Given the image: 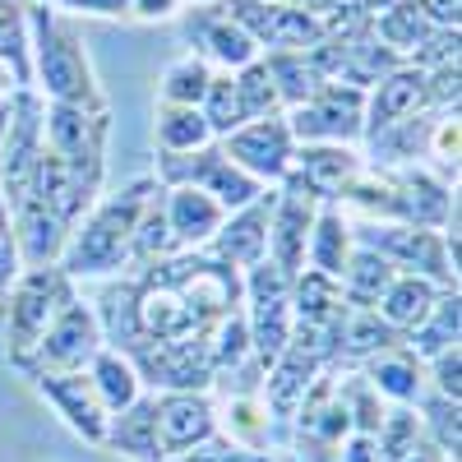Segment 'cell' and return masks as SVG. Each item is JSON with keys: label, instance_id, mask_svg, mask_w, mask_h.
Returning a JSON list of instances; mask_svg holds the SVG:
<instances>
[{"label": "cell", "instance_id": "cell-1", "mask_svg": "<svg viewBox=\"0 0 462 462\" xmlns=\"http://www.w3.org/2000/svg\"><path fill=\"white\" fill-rule=\"evenodd\" d=\"M152 195V185L139 180L121 195H111L106 204H97L84 226L74 231V241H65V273H111V268H121L130 259V236H134V222L143 213Z\"/></svg>", "mask_w": 462, "mask_h": 462}, {"label": "cell", "instance_id": "cell-2", "mask_svg": "<svg viewBox=\"0 0 462 462\" xmlns=\"http://www.w3.org/2000/svg\"><path fill=\"white\" fill-rule=\"evenodd\" d=\"M74 300L69 291V273L65 268H28L23 278L10 282V300H5V346H10V361L19 370H28L37 342H42V333L51 328V319L65 310V305Z\"/></svg>", "mask_w": 462, "mask_h": 462}, {"label": "cell", "instance_id": "cell-3", "mask_svg": "<svg viewBox=\"0 0 462 462\" xmlns=\"http://www.w3.org/2000/svg\"><path fill=\"white\" fill-rule=\"evenodd\" d=\"M47 139L51 158H60L69 171H79L88 180H102V134H106V111L102 106H69L56 102L47 116Z\"/></svg>", "mask_w": 462, "mask_h": 462}, {"label": "cell", "instance_id": "cell-4", "mask_svg": "<svg viewBox=\"0 0 462 462\" xmlns=\"http://www.w3.org/2000/svg\"><path fill=\"white\" fill-rule=\"evenodd\" d=\"M310 226H315V189L300 180V171H287V189L273 195V213H268V254L291 278L305 268Z\"/></svg>", "mask_w": 462, "mask_h": 462}, {"label": "cell", "instance_id": "cell-5", "mask_svg": "<svg viewBox=\"0 0 462 462\" xmlns=\"http://www.w3.org/2000/svg\"><path fill=\"white\" fill-rule=\"evenodd\" d=\"M37 56H42V79L51 88L56 102H69V106H102L97 93H93V79H88V60L79 51V42L47 19V10H37Z\"/></svg>", "mask_w": 462, "mask_h": 462}, {"label": "cell", "instance_id": "cell-6", "mask_svg": "<svg viewBox=\"0 0 462 462\" xmlns=\"http://www.w3.org/2000/svg\"><path fill=\"white\" fill-rule=\"evenodd\" d=\"M97 352H102L97 315L84 300H69L51 319V328L42 333V342H37V352L28 361V374H37V370H84Z\"/></svg>", "mask_w": 462, "mask_h": 462}, {"label": "cell", "instance_id": "cell-7", "mask_svg": "<svg viewBox=\"0 0 462 462\" xmlns=\"http://www.w3.org/2000/svg\"><path fill=\"white\" fill-rule=\"evenodd\" d=\"M134 361L139 370L162 383L171 393H199L204 383L213 379V361H208V346H204V333L195 337H167V342H143L134 346Z\"/></svg>", "mask_w": 462, "mask_h": 462}, {"label": "cell", "instance_id": "cell-8", "mask_svg": "<svg viewBox=\"0 0 462 462\" xmlns=\"http://www.w3.org/2000/svg\"><path fill=\"white\" fill-rule=\"evenodd\" d=\"M365 245L389 263H420V273H430L444 287H457V268L448 259V245L430 226H411V222L407 226H365Z\"/></svg>", "mask_w": 462, "mask_h": 462}, {"label": "cell", "instance_id": "cell-9", "mask_svg": "<svg viewBox=\"0 0 462 462\" xmlns=\"http://www.w3.org/2000/svg\"><path fill=\"white\" fill-rule=\"evenodd\" d=\"M32 383L56 402V411L69 420L74 435H84L88 444H102L111 411L102 407V398H97V389H93V379H88L84 370H37Z\"/></svg>", "mask_w": 462, "mask_h": 462}, {"label": "cell", "instance_id": "cell-10", "mask_svg": "<svg viewBox=\"0 0 462 462\" xmlns=\"http://www.w3.org/2000/svg\"><path fill=\"white\" fill-rule=\"evenodd\" d=\"M222 152L254 180H282L291 171V130L282 121H254L245 130H231Z\"/></svg>", "mask_w": 462, "mask_h": 462}, {"label": "cell", "instance_id": "cell-11", "mask_svg": "<svg viewBox=\"0 0 462 462\" xmlns=\"http://www.w3.org/2000/svg\"><path fill=\"white\" fill-rule=\"evenodd\" d=\"M291 130L300 139H310V143H342V139H352L361 130V93L324 84L310 102H300Z\"/></svg>", "mask_w": 462, "mask_h": 462}, {"label": "cell", "instance_id": "cell-12", "mask_svg": "<svg viewBox=\"0 0 462 462\" xmlns=\"http://www.w3.org/2000/svg\"><path fill=\"white\" fill-rule=\"evenodd\" d=\"M231 19H236L254 42L268 47H310L324 37V28L305 14V10H287V5H259V0H231Z\"/></svg>", "mask_w": 462, "mask_h": 462}, {"label": "cell", "instance_id": "cell-13", "mask_svg": "<svg viewBox=\"0 0 462 462\" xmlns=\"http://www.w3.org/2000/svg\"><path fill=\"white\" fill-rule=\"evenodd\" d=\"M152 420H158V453L162 457H176L185 448H195L217 430V416H213L204 393H167L158 402V416Z\"/></svg>", "mask_w": 462, "mask_h": 462}, {"label": "cell", "instance_id": "cell-14", "mask_svg": "<svg viewBox=\"0 0 462 462\" xmlns=\"http://www.w3.org/2000/svg\"><path fill=\"white\" fill-rule=\"evenodd\" d=\"M268 213H273V195L259 189L245 208H236V217L213 231L217 236V259L222 263H241V268L259 263L268 254Z\"/></svg>", "mask_w": 462, "mask_h": 462}, {"label": "cell", "instance_id": "cell-15", "mask_svg": "<svg viewBox=\"0 0 462 462\" xmlns=\"http://www.w3.org/2000/svg\"><path fill=\"white\" fill-rule=\"evenodd\" d=\"M14 213H19V236H14L19 259H23L28 268L51 263V259L65 250V241H69V226H65L47 204H37V199H23Z\"/></svg>", "mask_w": 462, "mask_h": 462}, {"label": "cell", "instance_id": "cell-16", "mask_svg": "<svg viewBox=\"0 0 462 462\" xmlns=\"http://www.w3.org/2000/svg\"><path fill=\"white\" fill-rule=\"evenodd\" d=\"M158 398H134L130 407H121L111 420H106V435L102 444L116 448V453H134V457H148V462H162L158 453Z\"/></svg>", "mask_w": 462, "mask_h": 462}, {"label": "cell", "instance_id": "cell-17", "mask_svg": "<svg viewBox=\"0 0 462 462\" xmlns=\"http://www.w3.org/2000/svg\"><path fill=\"white\" fill-rule=\"evenodd\" d=\"M162 208H167V226H171L176 245H204L213 231L222 226L217 199H208L204 189H195V185H176Z\"/></svg>", "mask_w": 462, "mask_h": 462}, {"label": "cell", "instance_id": "cell-18", "mask_svg": "<svg viewBox=\"0 0 462 462\" xmlns=\"http://www.w3.org/2000/svg\"><path fill=\"white\" fill-rule=\"evenodd\" d=\"M356 176H361V162L342 143H310L300 152V180L315 189V199H337Z\"/></svg>", "mask_w": 462, "mask_h": 462}, {"label": "cell", "instance_id": "cell-19", "mask_svg": "<svg viewBox=\"0 0 462 462\" xmlns=\"http://www.w3.org/2000/svg\"><path fill=\"white\" fill-rule=\"evenodd\" d=\"M393 195H398V217H407L411 226H444L453 213V199L439 180H430L426 171H407L393 180Z\"/></svg>", "mask_w": 462, "mask_h": 462}, {"label": "cell", "instance_id": "cell-20", "mask_svg": "<svg viewBox=\"0 0 462 462\" xmlns=\"http://www.w3.org/2000/svg\"><path fill=\"white\" fill-rule=\"evenodd\" d=\"M435 300H439V291L430 287V278L402 273V278L389 282V291L379 296V310H374V315L389 324V328H398V333H402V328L411 333L420 319L430 315V305H435Z\"/></svg>", "mask_w": 462, "mask_h": 462}, {"label": "cell", "instance_id": "cell-21", "mask_svg": "<svg viewBox=\"0 0 462 462\" xmlns=\"http://www.w3.org/2000/svg\"><path fill=\"white\" fill-rule=\"evenodd\" d=\"M393 278H398V273H393V263L383 259V254H374L370 245H361L352 259H346L337 287H342V300H346V305H356V310H370V305H379V296L389 291Z\"/></svg>", "mask_w": 462, "mask_h": 462}, {"label": "cell", "instance_id": "cell-22", "mask_svg": "<svg viewBox=\"0 0 462 462\" xmlns=\"http://www.w3.org/2000/svg\"><path fill=\"white\" fill-rule=\"evenodd\" d=\"M398 342V328H389L374 310H356L346 305L337 315V324L328 328V346L333 352H352V356H370V352H383V346Z\"/></svg>", "mask_w": 462, "mask_h": 462}, {"label": "cell", "instance_id": "cell-23", "mask_svg": "<svg viewBox=\"0 0 462 462\" xmlns=\"http://www.w3.org/2000/svg\"><path fill=\"white\" fill-rule=\"evenodd\" d=\"M342 310H346V300H342L337 278H328V273H319V268H315V273H305L296 282V319H300V328L328 333Z\"/></svg>", "mask_w": 462, "mask_h": 462}, {"label": "cell", "instance_id": "cell-24", "mask_svg": "<svg viewBox=\"0 0 462 462\" xmlns=\"http://www.w3.org/2000/svg\"><path fill=\"white\" fill-rule=\"evenodd\" d=\"M420 102H426V79H420V74H411V69L389 74V79L379 84L374 106H370L374 134H379V130H393V125H402V121H411Z\"/></svg>", "mask_w": 462, "mask_h": 462}, {"label": "cell", "instance_id": "cell-25", "mask_svg": "<svg viewBox=\"0 0 462 462\" xmlns=\"http://www.w3.org/2000/svg\"><path fill=\"white\" fill-rule=\"evenodd\" d=\"M97 328H102V337H111L116 346H125V352L143 346V328H139V287H134V282L106 287Z\"/></svg>", "mask_w": 462, "mask_h": 462}, {"label": "cell", "instance_id": "cell-26", "mask_svg": "<svg viewBox=\"0 0 462 462\" xmlns=\"http://www.w3.org/2000/svg\"><path fill=\"white\" fill-rule=\"evenodd\" d=\"M93 365V389H97V398H102V407L116 416L121 407H130L134 398H139V370H134V361L130 356H121V352H102L88 361Z\"/></svg>", "mask_w": 462, "mask_h": 462}, {"label": "cell", "instance_id": "cell-27", "mask_svg": "<svg viewBox=\"0 0 462 462\" xmlns=\"http://www.w3.org/2000/svg\"><path fill=\"white\" fill-rule=\"evenodd\" d=\"M346 245H352V231H346L342 213L337 208H324L310 226V245H305V259H310L319 273L328 278H342V268H346Z\"/></svg>", "mask_w": 462, "mask_h": 462}, {"label": "cell", "instance_id": "cell-28", "mask_svg": "<svg viewBox=\"0 0 462 462\" xmlns=\"http://www.w3.org/2000/svg\"><path fill=\"white\" fill-rule=\"evenodd\" d=\"M365 379L374 383V393H389L398 402H411L420 393V370H416V356L411 352H393V346H383L374 352Z\"/></svg>", "mask_w": 462, "mask_h": 462}, {"label": "cell", "instance_id": "cell-29", "mask_svg": "<svg viewBox=\"0 0 462 462\" xmlns=\"http://www.w3.org/2000/svg\"><path fill=\"white\" fill-rule=\"evenodd\" d=\"M448 346H457V296H439L430 305V315L420 319L411 328V356H439L448 352Z\"/></svg>", "mask_w": 462, "mask_h": 462}, {"label": "cell", "instance_id": "cell-30", "mask_svg": "<svg viewBox=\"0 0 462 462\" xmlns=\"http://www.w3.org/2000/svg\"><path fill=\"white\" fill-rule=\"evenodd\" d=\"M208 134L213 130H208L199 106H171L167 102V111L158 116V143H162V152H195V148L208 143Z\"/></svg>", "mask_w": 462, "mask_h": 462}, {"label": "cell", "instance_id": "cell-31", "mask_svg": "<svg viewBox=\"0 0 462 462\" xmlns=\"http://www.w3.org/2000/svg\"><path fill=\"white\" fill-rule=\"evenodd\" d=\"M171 250H176V236H171V226H167V208H162V199L148 195V204H143V213L134 222V236H130V254L139 263H158Z\"/></svg>", "mask_w": 462, "mask_h": 462}, {"label": "cell", "instance_id": "cell-32", "mask_svg": "<svg viewBox=\"0 0 462 462\" xmlns=\"http://www.w3.org/2000/svg\"><path fill=\"white\" fill-rule=\"evenodd\" d=\"M268 79H273L278 97H291V102H310L319 88H324V69L315 65V56H273L263 65Z\"/></svg>", "mask_w": 462, "mask_h": 462}, {"label": "cell", "instance_id": "cell-33", "mask_svg": "<svg viewBox=\"0 0 462 462\" xmlns=\"http://www.w3.org/2000/svg\"><path fill=\"white\" fill-rule=\"evenodd\" d=\"M204 346H208V361L213 370H226V365H241L245 352H250V324L245 315H222L204 328Z\"/></svg>", "mask_w": 462, "mask_h": 462}, {"label": "cell", "instance_id": "cell-34", "mask_svg": "<svg viewBox=\"0 0 462 462\" xmlns=\"http://www.w3.org/2000/svg\"><path fill=\"white\" fill-rule=\"evenodd\" d=\"M204 121H208V130H217V134H231V130H241V121H245V106H241V93H236V84L231 79H208V88H204Z\"/></svg>", "mask_w": 462, "mask_h": 462}, {"label": "cell", "instance_id": "cell-35", "mask_svg": "<svg viewBox=\"0 0 462 462\" xmlns=\"http://www.w3.org/2000/svg\"><path fill=\"white\" fill-rule=\"evenodd\" d=\"M204 88H208V69H204L195 56L176 60V65L162 74V97H167L171 106H195V102L204 97Z\"/></svg>", "mask_w": 462, "mask_h": 462}, {"label": "cell", "instance_id": "cell-36", "mask_svg": "<svg viewBox=\"0 0 462 462\" xmlns=\"http://www.w3.org/2000/svg\"><path fill=\"white\" fill-rule=\"evenodd\" d=\"M204 37H208V51L217 60H226V65H250L254 60V37L236 19H213L204 28Z\"/></svg>", "mask_w": 462, "mask_h": 462}, {"label": "cell", "instance_id": "cell-37", "mask_svg": "<svg viewBox=\"0 0 462 462\" xmlns=\"http://www.w3.org/2000/svg\"><path fill=\"white\" fill-rule=\"evenodd\" d=\"M379 457L383 462H398V457H407L416 444H420V420H416V411H389L383 416V426H379Z\"/></svg>", "mask_w": 462, "mask_h": 462}, {"label": "cell", "instance_id": "cell-38", "mask_svg": "<svg viewBox=\"0 0 462 462\" xmlns=\"http://www.w3.org/2000/svg\"><path fill=\"white\" fill-rule=\"evenodd\" d=\"M236 93H241V106H245V121H259V116H268V111L278 106V88H273V79H268L263 65H250L241 74Z\"/></svg>", "mask_w": 462, "mask_h": 462}, {"label": "cell", "instance_id": "cell-39", "mask_svg": "<svg viewBox=\"0 0 462 462\" xmlns=\"http://www.w3.org/2000/svg\"><path fill=\"white\" fill-rule=\"evenodd\" d=\"M162 462H268V453H259V448H245V444H236V439H204V444H195V448H185V453H176V457H162Z\"/></svg>", "mask_w": 462, "mask_h": 462}, {"label": "cell", "instance_id": "cell-40", "mask_svg": "<svg viewBox=\"0 0 462 462\" xmlns=\"http://www.w3.org/2000/svg\"><path fill=\"white\" fill-rule=\"evenodd\" d=\"M379 32H383L389 47H416L420 37L430 32V23H426V14H420V5H393L389 19L379 23Z\"/></svg>", "mask_w": 462, "mask_h": 462}, {"label": "cell", "instance_id": "cell-41", "mask_svg": "<svg viewBox=\"0 0 462 462\" xmlns=\"http://www.w3.org/2000/svg\"><path fill=\"white\" fill-rule=\"evenodd\" d=\"M0 56H10L19 79L28 74V65H23V23H19L14 0H0Z\"/></svg>", "mask_w": 462, "mask_h": 462}, {"label": "cell", "instance_id": "cell-42", "mask_svg": "<svg viewBox=\"0 0 462 462\" xmlns=\"http://www.w3.org/2000/svg\"><path fill=\"white\" fill-rule=\"evenodd\" d=\"M430 430H435V448L439 453H457V402L453 398H435L430 407Z\"/></svg>", "mask_w": 462, "mask_h": 462}, {"label": "cell", "instance_id": "cell-43", "mask_svg": "<svg viewBox=\"0 0 462 462\" xmlns=\"http://www.w3.org/2000/svg\"><path fill=\"white\" fill-rule=\"evenodd\" d=\"M231 416H236V420H231V430H236L231 439L245 444V448H259L263 435H268V420H259V407L241 398V402H231Z\"/></svg>", "mask_w": 462, "mask_h": 462}, {"label": "cell", "instance_id": "cell-44", "mask_svg": "<svg viewBox=\"0 0 462 462\" xmlns=\"http://www.w3.org/2000/svg\"><path fill=\"white\" fill-rule=\"evenodd\" d=\"M435 361V389L444 393V398H462V356H457V346H448V352H439V356H430Z\"/></svg>", "mask_w": 462, "mask_h": 462}, {"label": "cell", "instance_id": "cell-45", "mask_svg": "<svg viewBox=\"0 0 462 462\" xmlns=\"http://www.w3.org/2000/svg\"><path fill=\"white\" fill-rule=\"evenodd\" d=\"M430 158H439L444 167H457V121H439V125H435Z\"/></svg>", "mask_w": 462, "mask_h": 462}, {"label": "cell", "instance_id": "cell-46", "mask_svg": "<svg viewBox=\"0 0 462 462\" xmlns=\"http://www.w3.org/2000/svg\"><path fill=\"white\" fill-rule=\"evenodd\" d=\"M14 278H19V245L10 236V226H0V291H10Z\"/></svg>", "mask_w": 462, "mask_h": 462}, {"label": "cell", "instance_id": "cell-47", "mask_svg": "<svg viewBox=\"0 0 462 462\" xmlns=\"http://www.w3.org/2000/svg\"><path fill=\"white\" fill-rule=\"evenodd\" d=\"M337 462H383L379 457V439L374 435H352V439H346V448L337 453Z\"/></svg>", "mask_w": 462, "mask_h": 462}, {"label": "cell", "instance_id": "cell-48", "mask_svg": "<svg viewBox=\"0 0 462 462\" xmlns=\"http://www.w3.org/2000/svg\"><path fill=\"white\" fill-rule=\"evenodd\" d=\"M60 5H74V10H93V14H121L130 0H60Z\"/></svg>", "mask_w": 462, "mask_h": 462}, {"label": "cell", "instance_id": "cell-49", "mask_svg": "<svg viewBox=\"0 0 462 462\" xmlns=\"http://www.w3.org/2000/svg\"><path fill=\"white\" fill-rule=\"evenodd\" d=\"M420 10H430L439 23H457V0H426Z\"/></svg>", "mask_w": 462, "mask_h": 462}, {"label": "cell", "instance_id": "cell-50", "mask_svg": "<svg viewBox=\"0 0 462 462\" xmlns=\"http://www.w3.org/2000/svg\"><path fill=\"white\" fill-rule=\"evenodd\" d=\"M171 5H176V0H134V10H139L143 19H158V14H171Z\"/></svg>", "mask_w": 462, "mask_h": 462}, {"label": "cell", "instance_id": "cell-51", "mask_svg": "<svg viewBox=\"0 0 462 462\" xmlns=\"http://www.w3.org/2000/svg\"><path fill=\"white\" fill-rule=\"evenodd\" d=\"M398 462H444V453L439 448H430V444H416L407 457H398Z\"/></svg>", "mask_w": 462, "mask_h": 462}, {"label": "cell", "instance_id": "cell-52", "mask_svg": "<svg viewBox=\"0 0 462 462\" xmlns=\"http://www.w3.org/2000/svg\"><path fill=\"white\" fill-rule=\"evenodd\" d=\"M300 5H305V10H342L337 0H300Z\"/></svg>", "mask_w": 462, "mask_h": 462}, {"label": "cell", "instance_id": "cell-53", "mask_svg": "<svg viewBox=\"0 0 462 462\" xmlns=\"http://www.w3.org/2000/svg\"><path fill=\"white\" fill-rule=\"evenodd\" d=\"M5 84H10V74H5V69H0V88H5Z\"/></svg>", "mask_w": 462, "mask_h": 462}]
</instances>
